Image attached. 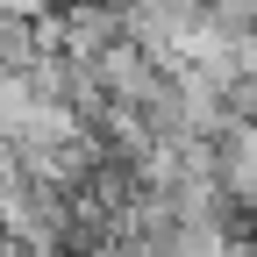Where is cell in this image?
<instances>
[{
  "mask_svg": "<svg viewBox=\"0 0 257 257\" xmlns=\"http://www.w3.org/2000/svg\"><path fill=\"white\" fill-rule=\"evenodd\" d=\"M214 186H221V200L236 207L243 229H257V121H229L214 136Z\"/></svg>",
  "mask_w": 257,
  "mask_h": 257,
  "instance_id": "cell-1",
  "label": "cell"
},
{
  "mask_svg": "<svg viewBox=\"0 0 257 257\" xmlns=\"http://www.w3.org/2000/svg\"><path fill=\"white\" fill-rule=\"evenodd\" d=\"M57 8H64V0H0V15H8V22H22V29H43Z\"/></svg>",
  "mask_w": 257,
  "mask_h": 257,
  "instance_id": "cell-2",
  "label": "cell"
}]
</instances>
